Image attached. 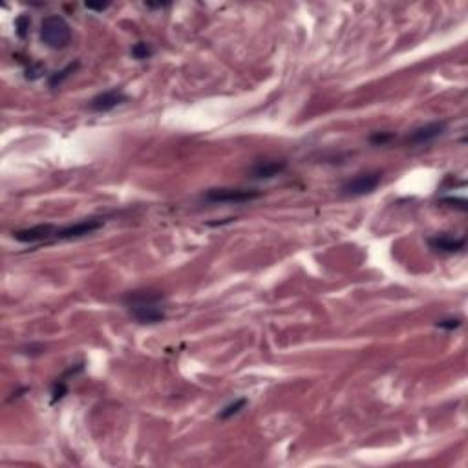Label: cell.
Listing matches in <instances>:
<instances>
[{"mask_svg":"<svg viewBox=\"0 0 468 468\" xmlns=\"http://www.w3.org/2000/svg\"><path fill=\"white\" fill-rule=\"evenodd\" d=\"M163 300L165 297L159 291H132L123 298L130 317L137 324H145V326L159 324L165 320L166 311Z\"/></svg>","mask_w":468,"mask_h":468,"instance_id":"obj_1","label":"cell"},{"mask_svg":"<svg viewBox=\"0 0 468 468\" xmlns=\"http://www.w3.org/2000/svg\"><path fill=\"white\" fill-rule=\"evenodd\" d=\"M41 41L52 50H64L71 41V28L61 15H48L41 22Z\"/></svg>","mask_w":468,"mask_h":468,"instance_id":"obj_2","label":"cell"},{"mask_svg":"<svg viewBox=\"0 0 468 468\" xmlns=\"http://www.w3.org/2000/svg\"><path fill=\"white\" fill-rule=\"evenodd\" d=\"M383 181V172L381 171H368L360 172V174L353 176L351 180L346 181L341 187V192L350 198H359V196L371 194L377 190V187Z\"/></svg>","mask_w":468,"mask_h":468,"instance_id":"obj_3","label":"cell"},{"mask_svg":"<svg viewBox=\"0 0 468 468\" xmlns=\"http://www.w3.org/2000/svg\"><path fill=\"white\" fill-rule=\"evenodd\" d=\"M262 196L260 190L255 189H232V187H222V189H208L204 194V201L207 204H247Z\"/></svg>","mask_w":468,"mask_h":468,"instance_id":"obj_4","label":"cell"},{"mask_svg":"<svg viewBox=\"0 0 468 468\" xmlns=\"http://www.w3.org/2000/svg\"><path fill=\"white\" fill-rule=\"evenodd\" d=\"M104 225V220L101 218H88L83 222L71 223L66 227H55V234H53V241L55 240H77V238H85L92 232L99 231Z\"/></svg>","mask_w":468,"mask_h":468,"instance_id":"obj_5","label":"cell"},{"mask_svg":"<svg viewBox=\"0 0 468 468\" xmlns=\"http://www.w3.org/2000/svg\"><path fill=\"white\" fill-rule=\"evenodd\" d=\"M125 103H128V95L121 88H112V90L101 92V94L95 95L94 99L88 103V108L95 114H106V112H112Z\"/></svg>","mask_w":468,"mask_h":468,"instance_id":"obj_6","label":"cell"},{"mask_svg":"<svg viewBox=\"0 0 468 468\" xmlns=\"http://www.w3.org/2000/svg\"><path fill=\"white\" fill-rule=\"evenodd\" d=\"M448 123L446 121H432V123H426L423 127H417L416 130H411L410 136L406 137L408 145H413V147H419V145H428V143L435 141L437 137H441L446 132Z\"/></svg>","mask_w":468,"mask_h":468,"instance_id":"obj_7","label":"cell"},{"mask_svg":"<svg viewBox=\"0 0 468 468\" xmlns=\"http://www.w3.org/2000/svg\"><path fill=\"white\" fill-rule=\"evenodd\" d=\"M428 246H430V249L443 253V255H454V253L463 251L467 240L463 236H454L450 232H439V234L428 238Z\"/></svg>","mask_w":468,"mask_h":468,"instance_id":"obj_8","label":"cell"},{"mask_svg":"<svg viewBox=\"0 0 468 468\" xmlns=\"http://www.w3.org/2000/svg\"><path fill=\"white\" fill-rule=\"evenodd\" d=\"M53 234H55V225L44 223V225L15 231L13 238L20 243H46V241H53Z\"/></svg>","mask_w":468,"mask_h":468,"instance_id":"obj_9","label":"cell"},{"mask_svg":"<svg viewBox=\"0 0 468 468\" xmlns=\"http://www.w3.org/2000/svg\"><path fill=\"white\" fill-rule=\"evenodd\" d=\"M285 169H288L285 161L260 159L251 165L249 178H253V180H271V178H276V176L282 174Z\"/></svg>","mask_w":468,"mask_h":468,"instance_id":"obj_10","label":"cell"},{"mask_svg":"<svg viewBox=\"0 0 468 468\" xmlns=\"http://www.w3.org/2000/svg\"><path fill=\"white\" fill-rule=\"evenodd\" d=\"M77 68H79V62L76 61V62H71V64H68L66 68H62V70L52 73L50 79H48V85H50V88H57V86H61L62 83L68 79V77H71V73H76Z\"/></svg>","mask_w":468,"mask_h":468,"instance_id":"obj_11","label":"cell"},{"mask_svg":"<svg viewBox=\"0 0 468 468\" xmlns=\"http://www.w3.org/2000/svg\"><path fill=\"white\" fill-rule=\"evenodd\" d=\"M246 406H247V399H243V397L236 399V401L229 402L227 406L220 410V413H218V419H220V421H227V419H231V417L238 416L241 410H246Z\"/></svg>","mask_w":468,"mask_h":468,"instance_id":"obj_12","label":"cell"},{"mask_svg":"<svg viewBox=\"0 0 468 468\" xmlns=\"http://www.w3.org/2000/svg\"><path fill=\"white\" fill-rule=\"evenodd\" d=\"M154 55V48L148 43H137L132 46V57L137 61H147Z\"/></svg>","mask_w":468,"mask_h":468,"instance_id":"obj_13","label":"cell"},{"mask_svg":"<svg viewBox=\"0 0 468 468\" xmlns=\"http://www.w3.org/2000/svg\"><path fill=\"white\" fill-rule=\"evenodd\" d=\"M44 71H46V66H44L43 62H29V66L26 68V79L29 80H37L44 76Z\"/></svg>","mask_w":468,"mask_h":468,"instance_id":"obj_14","label":"cell"},{"mask_svg":"<svg viewBox=\"0 0 468 468\" xmlns=\"http://www.w3.org/2000/svg\"><path fill=\"white\" fill-rule=\"evenodd\" d=\"M461 324H463V320H461L459 317H448V318H441V320H437L435 326L441 327V329H446V332H454V329L461 327Z\"/></svg>","mask_w":468,"mask_h":468,"instance_id":"obj_15","label":"cell"},{"mask_svg":"<svg viewBox=\"0 0 468 468\" xmlns=\"http://www.w3.org/2000/svg\"><path fill=\"white\" fill-rule=\"evenodd\" d=\"M29 26H31V20H29V17H26V15H20L19 19L15 20V28H17V34H19L20 38H24L28 35Z\"/></svg>","mask_w":468,"mask_h":468,"instance_id":"obj_16","label":"cell"},{"mask_svg":"<svg viewBox=\"0 0 468 468\" xmlns=\"http://www.w3.org/2000/svg\"><path fill=\"white\" fill-rule=\"evenodd\" d=\"M441 204L448 205L450 208H458L461 213H467L468 208V204L465 198H443L441 199Z\"/></svg>","mask_w":468,"mask_h":468,"instance_id":"obj_17","label":"cell"},{"mask_svg":"<svg viewBox=\"0 0 468 468\" xmlns=\"http://www.w3.org/2000/svg\"><path fill=\"white\" fill-rule=\"evenodd\" d=\"M395 134L392 132H375L374 136L369 137V141L374 143V145H386L388 141H392Z\"/></svg>","mask_w":468,"mask_h":468,"instance_id":"obj_18","label":"cell"},{"mask_svg":"<svg viewBox=\"0 0 468 468\" xmlns=\"http://www.w3.org/2000/svg\"><path fill=\"white\" fill-rule=\"evenodd\" d=\"M106 8H110V2H106V4H86V10L92 11H104Z\"/></svg>","mask_w":468,"mask_h":468,"instance_id":"obj_19","label":"cell"}]
</instances>
